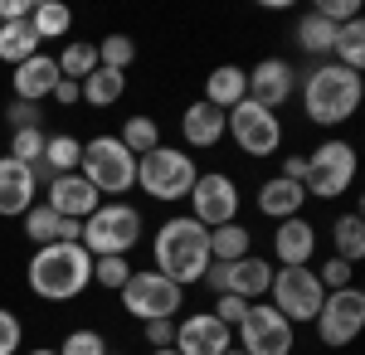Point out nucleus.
<instances>
[{"label":"nucleus","mask_w":365,"mask_h":355,"mask_svg":"<svg viewBox=\"0 0 365 355\" xmlns=\"http://www.w3.org/2000/svg\"><path fill=\"white\" fill-rule=\"evenodd\" d=\"M151 258L161 277H170L175 287H190L210 268V229L195 219H166L151 239Z\"/></svg>","instance_id":"1"},{"label":"nucleus","mask_w":365,"mask_h":355,"mask_svg":"<svg viewBox=\"0 0 365 355\" xmlns=\"http://www.w3.org/2000/svg\"><path fill=\"white\" fill-rule=\"evenodd\" d=\"M93 282V253L83 244H44L29 258V292L44 302H73Z\"/></svg>","instance_id":"2"},{"label":"nucleus","mask_w":365,"mask_h":355,"mask_svg":"<svg viewBox=\"0 0 365 355\" xmlns=\"http://www.w3.org/2000/svg\"><path fill=\"white\" fill-rule=\"evenodd\" d=\"M365 98V83L361 73H351V68H341V63H317L307 78H302V108L317 127H341V122H351L356 108H361Z\"/></svg>","instance_id":"3"},{"label":"nucleus","mask_w":365,"mask_h":355,"mask_svg":"<svg viewBox=\"0 0 365 355\" xmlns=\"http://www.w3.org/2000/svg\"><path fill=\"white\" fill-rule=\"evenodd\" d=\"M200 180V165L190 151H180V146H156V151H146L137 156V185L151 200H161V205H175V200H185L190 185Z\"/></svg>","instance_id":"4"},{"label":"nucleus","mask_w":365,"mask_h":355,"mask_svg":"<svg viewBox=\"0 0 365 355\" xmlns=\"http://www.w3.org/2000/svg\"><path fill=\"white\" fill-rule=\"evenodd\" d=\"M78 244H83L93 258H127V253L141 244V210L122 205V200L98 205V210L83 219Z\"/></svg>","instance_id":"5"},{"label":"nucleus","mask_w":365,"mask_h":355,"mask_svg":"<svg viewBox=\"0 0 365 355\" xmlns=\"http://www.w3.org/2000/svg\"><path fill=\"white\" fill-rule=\"evenodd\" d=\"M78 175H83L98 195H127L137 185V156L117 137H93V141H83Z\"/></svg>","instance_id":"6"},{"label":"nucleus","mask_w":365,"mask_h":355,"mask_svg":"<svg viewBox=\"0 0 365 355\" xmlns=\"http://www.w3.org/2000/svg\"><path fill=\"white\" fill-rule=\"evenodd\" d=\"M117 297H122V312L137 317L141 326H146V321H175L180 302H185V287H175V282L161 277L156 268H141V273L132 268L127 287H122Z\"/></svg>","instance_id":"7"},{"label":"nucleus","mask_w":365,"mask_h":355,"mask_svg":"<svg viewBox=\"0 0 365 355\" xmlns=\"http://www.w3.org/2000/svg\"><path fill=\"white\" fill-rule=\"evenodd\" d=\"M356 185V146L351 141H322L307 156V170H302V190L317 195V200H336Z\"/></svg>","instance_id":"8"},{"label":"nucleus","mask_w":365,"mask_h":355,"mask_svg":"<svg viewBox=\"0 0 365 355\" xmlns=\"http://www.w3.org/2000/svg\"><path fill=\"white\" fill-rule=\"evenodd\" d=\"M268 307L287 317L292 326H302V321H317V312H322V282L312 268H273V282H268Z\"/></svg>","instance_id":"9"},{"label":"nucleus","mask_w":365,"mask_h":355,"mask_svg":"<svg viewBox=\"0 0 365 355\" xmlns=\"http://www.w3.org/2000/svg\"><path fill=\"white\" fill-rule=\"evenodd\" d=\"M234 341L244 355H292V341H297V326L278 317L268 302H249L244 321L234 326Z\"/></svg>","instance_id":"10"},{"label":"nucleus","mask_w":365,"mask_h":355,"mask_svg":"<svg viewBox=\"0 0 365 355\" xmlns=\"http://www.w3.org/2000/svg\"><path fill=\"white\" fill-rule=\"evenodd\" d=\"M312 326H317V336H322V346H331V351L351 346V341L361 336V326H365V292L356 287V282H351V287H336V292H327Z\"/></svg>","instance_id":"11"},{"label":"nucleus","mask_w":365,"mask_h":355,"mask_svg":"<svg viewBox=\"0 0 365 355\" xmlns=\"http://www.w3.org/2000/svg\"><path fill=\"white\" fill-rule=\"evenodd\" d=\"M225 122H229L225 137H234V146H239L244 156H273V151L282 146V122H278V112L258 108V103H249V98H244L239 108H229Z\"/></svg>","instance_id":"12"},{"label":"nucleus","mask_w":365,"mask_h":355,"mask_svg":"<svg viewBox=\"0 0 365 355\" xmlns=\"http://www.w3.org/2000/svg\"><path fill=\"white\" fill-rule=\"evenodd\" d=\"M190 219L205 224V229H220V224H234L239 219V185L225 170H200V180L190 185Z\"/></svg>","instance_id":"13"},{"label":"nucleus","mask_w":365,"mask_h":355,"mask_svg":"<svg viewBox=\"0 0 365 355\" xmlns=\"http://www.w3.org/2000/svg\"><path fill=\"white\" fill-rule=\"evenodd\" d=\"M292 93H297V68L287 58H258L249 68V103L278 112L282 103H292Z\"/></svg>","instance_id":"14"},{"label":"nucleus","mask_w":365,"mask_h":355,"mask_svg":"<svg viewBox=\"0 0 365 355\" xmlns=\"http://www.w3.org/2000/svg\"><path fill=\"white\" fill-rule=\"evenodd\" d=\"M234 346V331L215 312H195L175 326V351L180 355H225Z\"/></svg>","instance_id":"15"},{"label":"nucleus","mask_w":365,"mask_h":355,"mask_svg":"<svg viewBox=\"0 0 365 355\" xmlns=\"http://www.w3.org/2000/svg\"><path fill=\"white\" fill-rule=\"evenodd\" d=\"M98 205H103V195L93 190L78 170H68V175H49V210H54L58 219H88Z\"/></svg>","instance_id":"16"},{"label":"nucleus","mask_w":365,"mask_h":355,"mask_svg":"<svg viewBox=\"0 0 365 355\" xmlns=\"http://www.w3.org/2000/svg\"><path fill=\"white\" fill-rule=\"evenodd\" d=\"M273 253H278L282 268H312L317 258V229L307 219H278V234H273Z\"/></svg>","instance_id":"17"},{"label":"nucleus","mask_w":365,"mask_h":355,"mask_svg":"<svg viewBox=\"0 0 365 355\" xmlns=\"http://www.w3.org/2000/svg\"><path fill=\"white\" fill-rule=\"evenodd\" d=\"M34 185H39V175H34L29 165L0 156V215L5 219L25 215L29 205H34Z\"/></svg>","instance_id":"18"},{"label":"nucleus","mask_w":365,"mask_h":355,"mask_svg":"<svg viewBox=\"0 0 365 355\" xmlns=\"http://www.w3.org/2000/svg\"><path fill=\"white\" fill-rule=\"evenodd\" d=\"M180 132H185V141L195 146V151H210V146H220L229 132V122H225V112L215 108V103H190V108L180 112Z\"/></svg>","instance_id":"19"},{"label":"nucleus","mask_w":365,"mask_h":355,"mask_svg":"<svg viewBox=\"0 0 365 355\" xmlns=\"http://www.w3.org/2000/svg\"><path fill=\"white\" fill-rule=\"evenodd\" d=\"M268 282H273V263L268 258H239V263H225V292L229 297H244V302H258L268 297Z\"/></svg>","instance_id":"20"},{"label":"nucleus","mask_w":365,"mask_h":355,"mask_svg":"<svg viewBox=\"0 0 365 355\" xmlns=\"http://www.w3.org/2000/svg\"><path fill=\"white\" fill-rule=\"evenodd\" d=\"M54 88H58V63L49 54H34L15 68V98L20 103H34L39 108L44 98H54Z\"/></svg>","instance_id":"21"},{"label":"nucleus","mask_w":365,"mask_h":355,"mask_svg":"<svg viewBox=\"0 0 365 355\" xmlns=\"http://www.w3.org/2000/svg\"><path fill=\"white\" fill-rule=\"evenodd\" d=\"M302 205H307V190L297 180H287V175L263 180V190H258V215H268V219H297Z\"/></svg>","instance_id":"22"},{"label":"nucleus","mask_w":365,"mask_h":355,"mask_svg":"<svg viewBox=\"0 0 365 355\" xmlns=\"http://www.w3.org/2000/svg\"><path fill=\"white\" fill-rule=\"evenodd\" d=\"M244 98H249V73H244L239 63H220V68L205 78V103H215L220 112L239 108Z\"/></svg>","instance_id":"23"},{"label":"nucleus","mask_w":365,"mask_h":355,"mask_svg":"<svg viewBox=\"0 0 365 355\" xmlns=\"http://www.w3.org/2000/svg\"><path fill=\"white\" fill-rule=\"evenodd\" d=\"M78 93H83L88 108H117L122 103V93H127V73H117V68H93L83 83H78Z\"/></svg>","instance_id":"24"},{"label":"nucleus","mask_w":365,"mask_h":355,"mask_svg":"<svg viewBox=\"0 0 365 355\" xmlns=\"http://www.w3.org/2000/svg\"><path fill=\"white\" fill-rule=\"evenodd\" d=\"M29 29L39 34V44H44V39H63V34L73 29V10H68L63 0H34V10H29Z\"/></svg>","instance_id":"25"},{"label":"nucleus","mask_w":365,"mask_h":355,"mask_svg":"<svg viewBox=\"0 0 365 355\" xmlns=\"http://www.w3.org/2000/svg\"><path fill=\"white\" fill-rule=\"evenodd\" d=\"M331 244H336V258L351 263V268L365 258V219H361V210H351V215H341L336 224H331Z\"/></svg>","instance_id":"26"},{"label":"nucleus","mask_w":365,"mask_h":355,"mask_svg":"<svg viewBox=\"0 0 365 355\" xmlns=\"http://www.w3.org/2000/svg\"><path fill=\"white\" fill-rule=\"evenodd\" d=\"M253 248V234L234 219V224H220V229H210V258H220V263H239V258H249Z\"/></svg>","instance_id":"27"},{"label":"nucleus","mask_w":365,"mask_h":355,"mask_svg":"<svg viewBox=\"0 0 365 355\" xmlns=\"http://www.w3.org/2000/svg\"><path fill=\"white\" fill-rule=\"evenodd\" d=\"M78 161H83V141L68 137V132H58V137L44 141V161H39V170H44V175H68V170H78Z\"/></svg>","instance_id":"28"},{"label":"nucleus","mask_w":365,"mask_h":355,"mask_svg":"<svg viewBox=\"0 0 365 355\" xmlns=\"http://www.w3.org/2000/svg\"><path fill=\"white\" fill-rule=\"evenodd\" d=\"M331 58H336L341 68L361 73V63H365V20H361V15H356V20H346V25H336V44H331Z\"/></svg>","instance_id":"29"},{"label":"nucleus","mask_w":365,"mask_h":355,"mask_svg":"<svg viewBox=\"0 0 365 355\" xmlns=\"http://www.w3.org/2000/svg\"><path fill=\"white\" fill-rule=\"evenodd\" d=\"M39 54V34L29 29V20H20V25H0V58L5 63H25V58Z\"/></svg>","instance_id":"30"},{"label":"nucleus","mask_w":365,"mask_h":355,"mask_svg":"<svg viewBox=\"0 0 365 355\" xmlns=\"http://www.w3.org/2000/svg\"><path fill=\"white\" fill-rule=\"evenodd\" d=\"M331 44H336V25H327V20H317V15H302L297 20V49L312 58H331Z\"/></svg>","instance_id":"31"},{"label":"nucleus","mask_w":365,"mask_h":355,"mask_svg":"<svg viewBox=\"0 0 365 355\" xmlns=\"http://www.w3.org/2000/svg\"><path fill=\"white\" fill-rule=\"evenodd\" d=\"M54 63H58V78L83 83L88 73L98 68V44H88V39H73V44H63V54H58Z\"/></svg>","instance_id":"32"},{"label":"nucleus","mask_w":365,"mask_h":355,"mask_svg":"<svg viewBox=\"0 0 365 355\" xmlns=\"http://www.w3.org/2000/svg\"><path fill=\"white\" fill-rule=\"evenodd\" d=\"M117 141L132 151V156H146V151H156L161 146V127H156V117H127L122 122V132H117Z\"/></svg>","instance_id":"33"},{"label":"nucleus","mask_w":365,"mask_h":355,"mask_svg":"<svg viewBox=\"0 0 365 355\" xmlns=\"http://www.w3.org/2000/svg\"><path fill=\"white\" fill-rule=\"evenodd\" d=\"M58 234H63V219L49 210V205H29L25 210V239L29 244H58Z\"/></svg>","instance_id":"34"},{"label":"nucleus","mask_w":365,"mask_h":355,"mask_svg":"<svg viewBox=\"0 0 365 355\" xmlns=\"http://www.w3.org/2000/svg\"><path fill=\"white\" fill-rule=\"evenodd\" d=\"M98 63H103V68H117V73H127V68L137 63V39H132V34H108V39L98 44Z\"/></svg>","instance_id":"35"},{"label":"nucleus","mask_w":365,"mask_h":355,"mask_svg":"<svg viewBox=\"0 0 365 355\" xmlns=\"http://www.w3.org/2000/svg\"><path fill=\"white\" fill-rule=\"evenodd\" d=\"M44 132L39 127H25V132H10V161L29 165V170H39V161H44Z\"/></svg>","instance_id":"36"},{"label":"nucleus","mask_w":365,"mask_h":355,"mask_svg":"<svg viewBox=\"0 0 365 355\" xmlns=\"http://www.w3.org/2000/svg\"><path fill=\"white\" fill-rule=\"evenodd\" d=\"M127 277H132V263H127V258H93V282H98V287L122 292Z\"/></svg>","instance_id":"37"},{"label":"nucleus","mask_w":365,"mask_h":355,"mask_svg":"<svg viewBox=\"0 0 365 355\" xmlns=\"http://www.w3.org/2000/svg\"><path fill=\"white\" fill-rule=\"evenodd\" d=\"M58 355H108V341H103V331L78 326V331L63 336V351H58Z\"/></svg>","instance_id":"38"},{"label":"nucleus","mask_w":365,"mask_h":355,"mask_svg":"<svg viewBox=\"0 0 365 355\" xmlns=\"http://www.w3.org/2000/svg\"><path fill=\"white\" fill-rule=\"evenodd\" d=\"M312 15H317V20H327V25H346V20H356V15H361V5H356V0H317V5H312Z\"/></svg>","instance_id":"39"},{"label":"nucleus","mask_w":365,"mask_h":355,"mask_svg":"<svg viewBox=\"0 0 365 355\" xmlns=\"http://www.w3.org/2000/svg\"><path fill=\"white\" fill-rule=\"evenodd\" d=\"M317 273V282H322V292H336V287H351V263H341V258H327L322 268H312Z\"/></svg>","instance_id":"40"},{"label":"nucleus","mask_w":365,"mask_h":355,"mask_svg":"<svg viewBox=\"0 0 365 355\" xmlns=\"http://www.w3.org/2000/svg\"><path fill=\"white\" fill-rule=\"evenodd\" d=\"M20 341H25V326H20V317L0 307V355H15V351H20Z\"/></svg>","instance_id":"41"},{"label":"nucleus","mask_w":365,"mask_h":355,"mask_svg":"<svg viewBox=\"0 0 365 355\" xmlns=\"http://www.w3.org/2000/svg\"><path fill=\"white\" fill-rule=\"evenodd\" d=\"M244 312H249V302H244V297H229V292H220V302H215V317H220L229 331L244 321Z\"/></svg>","instance_id":"42"},{"label":"nucleus","mask_w":365,"mask_h":355,"mask_svg":"<svg viewBox=\"0 0 365 355\" xmlns=\"http://www.w3.org/2000/svg\"><path fill=\"white\" fill-rule=\"evenodd\" d=\"M5 122H10V132L39 127V108H34V103H10V108H5Z\"/></svg>","instance_id":"43"},{"label":"nucleus","mask_w":365,"mask_h":355,"mask_svg":"<svg viewBox=\"0 0 365 355\" xmlns=\"http://www.w3.org/2000/svg\"><path fill=\"white\" fill-rule=\"evenodd\" d=\"M146 341H151V351L175 346V321H146Z\"/></svg>","instance_id":"44"},{"label":"nucleus","mask_w":365,"mask_h":355,"mask_svg":"<svg viewBox=\"0 0 365 355\" xmlns=\"http://www.w3.org/2000/svg\"><path fill=\"white\" fill-rule=\"evenodd\" d=\"M54 103H63V108H73V103H83V93H78V83L58 78V88H54Z\"/></svg>","instance_id":"45"},{"label":"nucleus","mask_w":365,"mask_h":355,"mask_svg":"<svg viewBox=\"0 0 365 355\" xmlns=\"http://www.w3.org/2000/svg\"><path fill=\"white\" fill-rule=\"evenodd\" d=\"M302 170H307V156H287V161H282V175L297 180V185H302Z\"/></svg>","instance_id":"46"},{"label":"nucleus","mask_w":365,"mask_h":355,"mask_svg":"<svg viewBox=\"0 0 365 355\" xmlns=\"http://www.w3.org/2000/svg\"><path fill=\"white\" fill-rule=\"evenodd\" d=\"M151 355H180V351H175V346H166V351H151Z\"/></svg>","instance_id":"47"},{"label":"nucleus","mask_w":365,"mask_h":355,"mask_svg":"<svg viewBox=\"0 0 365 355\" xmlns=\"http://www.w3.org/2000/svg\"><path fill=\"white\" fill-rule=\"evenodd\" d=\"M29 355H58V351H29Z\"/></svg>","instance_id":"48"},{"label":"nucleus","mask_w":365,"mask_h":355,"mask_svg":"<svg viewBox=\"0 0 365 355\" xmlns=\"http://www.w3.org/2000/svg\"><path fill=\"white\" fill-rule=\"evenodd\" d=\"M225 355H244V351H234V346H229V351H225Z\"/></svg>","instance_id":"49"},{"label":"nucleus","mask_w":365,"mask_h":355,"mask_svg":"<svg viewBox=\"0 0 365 355\" xmlns=\"http://www.w3.org/2000/svg\"><path fill=\"white\" fill-rule=\"evenodd\" d=\"M108 355H122V351H108Z\"/></svg>","instance_id":"50"}]
</instances>
